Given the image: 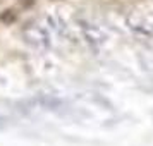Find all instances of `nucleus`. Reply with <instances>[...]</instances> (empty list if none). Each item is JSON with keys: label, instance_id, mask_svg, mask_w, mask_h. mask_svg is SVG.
<instances>
[{"label": "nucleus", "instance_id": "f257e3e1", "mask_svg": "<svg viewBox=\"0 0 153 146\" xmlns=\"http://www.w3.org/2000/svg\"><path fill=\"white\" fill-rule=\"evenodd\" d=\"M16 21H17V12L14 9H5L0 14V22H4V24H12Z\"/></svg>", "mask_w": 153, "mask_h": 146}]
</instances>
